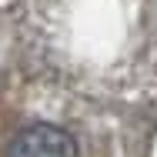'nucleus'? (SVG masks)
<instances>
[{"label":"nucleus","instance_id":"f257e3e1","mask_svg":"<svg viewBox=\"0 0 157 157\" xmlns=\"http://www.w3.org/2000/svg\"><path fill=\"white\" fill-rule=\"evenodd\" d=\"M3 157H80V144L57 121H30L13 130Z\"/></svg>","mask_w":157,"mask_h":157}]
</instances>
